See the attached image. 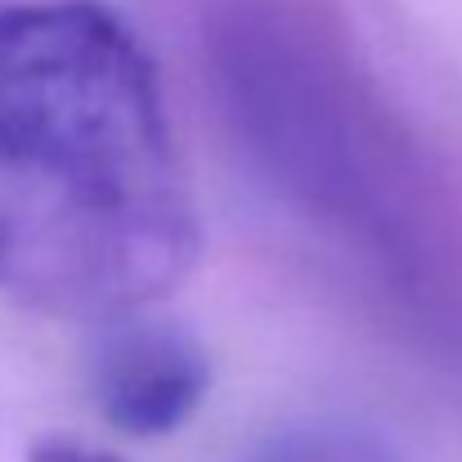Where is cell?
Wrapping results in <instances>:
<instances>
[{"label":"cell","instance_id":"cell-1","mask_svg":"<svg viewBox=\"0 0 462 462\" xmlns=\"http://www.w3.org/2000/svg\"><path fill=\"white\" fill-rule=\"evenodd\" d=\"M202 225L140 36L99 0L0 5V292L108 323L198 265Z\"/></svg>","mask_w":462,"mask_h":462},{"label":"cell","instance_id":"cell-2","mask_svg":"<svg viewBox=\"0 0 462 462\" xmlns=\"http://www.w3.org/2000/svg\"><path fill=\"white\" fill-rule=\"evenodd\" d=\"M220 99L256 162L310 216L409 265L400 175L346 77L274 14H234L216 36Z\"/></svg>","mask_w":462,"mask_h":462},{"label":"cell","instance_id":"cell-3","mask_svg":"<svg viewBox=\"0 0 462 462\" xmlns=\"http://www.w3.org/2000/svg\"><path fill=\"white\" fill-rule=\"evenodd\" d=\"M211 386L202 346L166 319L144 310L108 319L104 341L90 359V391L99 413L135 440H153L193 418Z\"/></svg>","mask_w":462,"mask_h":462},{"label":"cell","instance_id":"cell-4","mask_svg":"<svg viewBox=\"0 0 462 462\" xmlns=\"http://www.w3.org/2000/svg\"><path fill=\"white\" fill-rule=\"evenodd\" d=\"M27 462H117L108 458V454H99V449H86V445H77V440H41Z\"/></svg>","mask_w":462,"mask_h":462}]
</instances>
